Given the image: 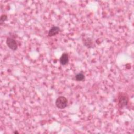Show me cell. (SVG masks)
Wrapping results in <instances>:
<instances>
[{
  "label": "cell",
  "instance_id": "cell-1",
  "mask_svg": "<svg viewBox=\"0 0 134 134\" xmlns=\"http://www.w3.org/2000/svg\"><path fill=\"white\" fill-rule=\"evenodd\" d=\"M68 105L67 99L64 96H59L55 101V105L59 109H63L66 107Z\"/></svg>",
  "mask_w": 134,
  "mask_h": 134
},
{
  "label": "cell",
  "instance_id": "cell-2",
  "mask_svg": "<svg viewBox=\"0 0 134 134\" xmlns=\"http://www.w3.org/2000/svg\"><path fill=\"white\" fill-rule=\"evenodd\" d=\"M128 102V96L124 93L119 95L118 98V105L120 107H122L126 106Z\"/></svg>",
  "mask_w": 134,
  "mask_h": 134
},
{
  "label": "cell",
  "instance_id": "cell-3",
  "mask_svg": "<svg viewBox=\"0 0 134 134\" xmlns=\"http://www.w3.org/2000/svg\"><path fill=\"white\" fill-rule=\"evenodd\" d=\"M6 44L9 48L12 50H16L17 49V44L15 39L11 38H7L6 41Z\"/></svg>",
  "mask_w": 134,
  "mask_h": 134
},
{
  "label": "cell",
  "instance_id": "cell-4",
  "mask_svg": "<svg viewBox=\"0 0 134 134\" xmlns=\"http://www.w3.org/2000/svg\"><path fill=\"white\" fill-rule=\"evenodd\" d=\"M60 31V29L59 27L53 26L50 29L48 32V36L51 37L58 34Z\"/></svg>",
  "mask_w": 134,
  "mask_h": 134
},
{
  "label": "cell",
  "instance_id": "cell-5",
  "mask_svg": "<svg viewBox=\"0 0 134 134\" xmlns=\"http://www.w3.org/2000/svg\"><path fill=\"white\" fill-rule=\"evenodd\" d=\"M69 61V57L68 54L66 53H63L61 55L60 58V62L61 64L63 65H66Z\"/></svg>",
  "mask_w": 134,
  "mask_h": 134
},
{
  "label": "cell",
  "instance_id": "cell-6",
  "mask_svg": "<svg viewBox=\"0 0 134 134\" xmlns=\"http://www.w3.org/2000/svg\"><path fill=\"white\" fill-rule=\"evenodd\" d=\"M84 45L88 47V48H91L92 47V44H93V41L90 38H87L86 39H85L84 41Z\"/></svg>",
  "mask_w": 134,
  "mask_h": 134
},
{
  "label": "cell",
  "instance_id": "cell-7",
  "mask_svg": "<svg viewBox=\"0 0 134 134\" xmlns=\"http://www.w3.org/2000/svg\"><path fill=\"white\" fill-rule=\"evenodd\" d=\"M75 80L77 81H81L82 80H83L85 78V76H84V75L82 73H77L75 76Z\"/></svg>",
  "mask_w": 134,
  "mask_h": 134
},
{
  "label": "cell",
  "instance_id": "cell-8",
  "mask_svg": "<svg viewBox=\"0 0 134 134\" xmlns=\"http://www.w3.org/2000/svg\"><path fill=\"white\" fill-rule=\"evenodd\" d=\"M7 18V15H4V14L2 15L1 16V19H0V24H2V23H3L5 21H6V20Z\"/></svg>",
  "mask_w": 134,
  "mask_h": 134
},
{
  "label": "cell",
  "instance_id": "cell-9",
  "mask_svg": "<svg viewBox=\"0 0 134 134\" xmlns=\"http://www.w3.org/2000/svg\"><path fill=\"white\" fill-rule=\"evenodd\" d=\"M14 133H18V132L16 131H15V132H14Z\"/></svg>",
  "mask_w": 134,
  "mask_h": 134
}]
</instances>
